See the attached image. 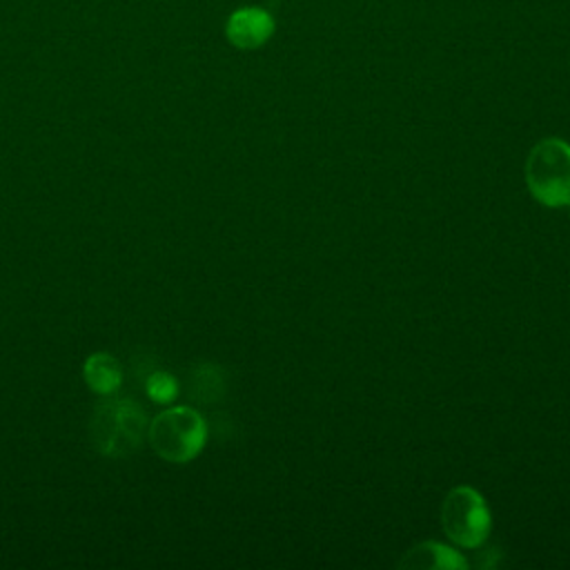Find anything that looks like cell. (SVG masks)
Segmentation results:
<instances>
[{"mask_svg":"<svg viewBox=\"0 0 570 570\" xmlns=\"http://www.w3.org/2000/svg\"><path fill=\"white\" fill-rule=\"evenodd\" d=\"M147 414L131 399L114 394L100 401L89 419V439L94 448L109 459H125L140 450L147 439Z\"/></svg>","mask_w":570,"mask_h":570,"instance_id":"obj_1","label":"cell"},{"mask_svg":"<svg viewBox=\"0 0 570 570\" xmlns=\"http://www.w3.org/2000/svg\"><path fill=\"white\" fill-rule=\"evenodd\" d=\"M147 441L163 461L189 463L205 448L207 425L194 407H167L151 419L147 428Z\"/></svg>","mask_w":570,"mask_h":570,"instance_id":"obj_2","label":"cell"},{"mask_svg":"<svg viewBox=\"0 0 570 570\" xmlns=\"http://www.w3.org/2000/svg\"><path fill=\"white\" fill-rule=\"evenodd\" d=\"M525 183L541 205H570V145L561 138L539 140L525 160Z\"/></svg>","mask_w":570,"mask_h":570,"instance_id":"obj_3","label":"cell"},{"mask_svg":"<svg viewBox=\"0 0 570 570\" xmlns=\"http://www.w3.org/2000/svg\"><path fill=\"white\" fill-rule=\"evenodd\" d=\"M441 525L450 541L461 548H479L492 528L490 510L483 497L470 488H452L441 505Z\"/></svg>","mask_w":570,"mask_h":570,"instance_id":"obj_4","label":"cell"},{"mask_svg":"<svg viewBox=\"0 0 570 570\" xmlns=\"http://www.w3.org/2000/svg\"><path fill=\"white\" fill-rule=\"evenodd\" d=\"M272 31H274V22L269 13L256 7H243L234 11L225 27L227 40L238 49L261 47L272 36Z\"/></svg>","mask_w":570,"mask_h":570,"instance_id":"obj_5","label":"cell"},{"mask_svg":"<svg viewBox=\"0 0 570 570\" xmlns=\"http://www.w3.org/2000/svg\"><path fill=\"white\" fill-rule=\"evenodd\" d=\"M399 568L405 570H463L468 568V561L454 550L436 541H423L405 552L403 559H399Z\"/></svg>","mask_w":570,"mask_h":570,"instance_id":"obj_6","label":"cell"},{"mask_svg":"<svg viewBox=\"0 0 570 570\" xmlns=\"http://www.w3.org/2000/svg\"><path fill=\"white\" fill-rule=\"evenodd\" d=\"M82 376L91 392L100 396H111L122 385V365L116 361V356L107 352H94L82 365Z\"/></svg>","mask_w":570,"mask_h":570,"instance_id":"obj_7","label":"cell"},{"mask_svg":"<svg viewBox=\"0 0 570 570\" xmlns=\"http://www.w3.org/2000/svg\"><path fill=\"white\" fill-rule=\"evenodd\" d=\"M191 396L203 401V403H209L214 399L220 396L223 392V381H220V374L214 365H200L196 367V372L191 374Z\"/></svg>","mask_w":570,"mask_h":570,"instance_id":"obj_8","label":"cell"},{"mask_svg":"<svg viewBox=\"0 0 570 570\" xmlns=\"http://www.w3.org/2000/svg\"><path fill=\"white\" fill-rule=\"evenodd\" d=\"M145 392L154 403H169L178 396V383L169 372H151L145 376Z\"/></svg>","mask_w":570,"mask_h":570,"instance_id":"obj_9","label":"cell"}]
</instances>
